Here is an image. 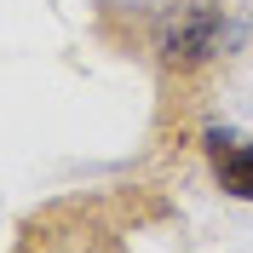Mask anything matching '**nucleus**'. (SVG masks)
I'll return each mask as SVG.
<instances>
[{"mask_svg": "<svg viewBox=\"0 0 253 253\" xmlns=\"http://www.w3.org/2000/svg\"><path fill=\"white\" fill-rule=\"evenodd\" d=\"M207 161H213V178H219L230 196L253 202V138H236V132H207Z\"/></svg>", "mask_w": 253, "mask_h": 253, "instance_id": "2", "label": "nucleus"}, {"mask_svg": "<svg viewBox=\"0 0 253 253\" xmlns=\"http://www.w3.org/2000/svg\"><path fill=\"white\" fill-rule=\"evenodd\" d=\"M236 35H242L236 17L219 0H178V6H167L156 17V58H161V69L190 75V69L224 58L236 46Z\"/></svg>", "mask_w": 253, "mask_h": 253, "instance_id": "1", "label": "nucleus"}]
</instances>
